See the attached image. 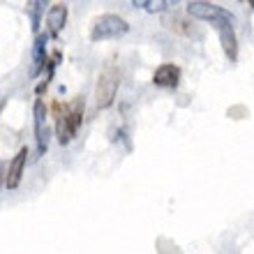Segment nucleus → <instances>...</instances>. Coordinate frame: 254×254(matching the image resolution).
<instances>
[{
    "label": "nucleus",
    "instance_id": "nucleus-12",
    "mask_svg": "<svg viewBox=\"0 0 254 254\" xmlns=\"http://www.w3.org/2000/svg\"><path fill=\"white\" fill-rule=\"evenodd\" d=\"M134 7H141V9H146V12L155 14V12H164L169 7H174V2H169V0H134L132 2Z\"/></svg>",
    "mask_w": 254,
    "mask_h": 254
},
{
    "label": "nucleus",
    "instance_id": "nucleus-11",
    "mask_svg": "<svg viewBox=\"0 0 254 254\" xmlns=\"http://www.w3.org/2000/svg\"><path fill=\"white\" fill-rule=\"evenodd\" d=\"M44 7H47V2H42V0H30L26 5V12H28V16H30V23H33L35 33L40 30V21H42V14H44Z\"/></svg>",
    "mask_w": 254,
    "mask_h": 254
},
{
    "label": "nucleus",
    "instance_id": "nucleus-6",
    "mask_svg": "<svg viewBox=\"0 0 254 254\" xmlns=\"http://www.w3.org/2000/svg\"><path fill=\"white\" fill-rule=\"evenodd\" d=\"M26 162H28V148H19V153L14 155L12 162H9V167H7V174H5V188L7 190H16L21 185Z\"/></svg>",
    "mask_w": 254,
    "mask_h": 254
},
{
    "label": "nucleus",
    "instance_id": "nucleus-2",
    "mask_svg": "<svg viewBox=\"0 0 254 254\" xmlns=\"http://www.w3.org/2000/svg\"><path fill=\"white\" fill-rule=\"evenodd\" d=\"M121 88V72L118 67L107 65L97 76V86H95V104L97 109H109L116 100V93Z\"/></svg>",
    "mask_w": 254,
    "mask_h": 254
},
{
    "label": "nucleus",
    "instance_id": "nucleus-7",
    "mask_svg": "<svg viewBox=\"0 0 254 254\" xmlns=\"http://www.w3.org/2000/svg\"><path fill=\"white\" fill-rule=\"evenodd\" d=\"M215 30H217V37H220V44H222V49H224L227 58L231 63H236V58H238V40H236L234 23H229V21L215 23Z\"/></svg>",
    "mask_w": 254,
    "mask_h": 254
},
{
    "label": "nucleus",
    "instance_id": "nucleus-3",
    "mask_svg": "<svg viewBox=\"0 0 254 254\" xmlns=\"http://www.w3.org/2000/svg\"><path fill=\"white\" fill-rule=\"evenodd\" d=\"M129 23L118 14H102L100 19L90 28V40L93 42H104V40H118L123 35H127Z\"/></svg>",
    "mask_w": 254,
    "mask_h": 254
},
{
    "label": "nucleus",
    "instance_id": "nucleus-4",
    "mask_svg": "<svg viewBox=\"0 0 254 254\" xmlns=\"http://www.w3.org/2000/svg\"><path fill=\"white\" fill-rule=\"evenodd\" d=\"M188 14L192 19H199V21H210V23H222V21H229V23H236L234 14L224 9V7L215 5V2H206V0H190L188 5Z\"/></svg>",
    "mask_w": 254,
    "mask_h": 254
},
{
    "label": "nucleus",
    "instance_id": "nucleus-8",
    "mask_svg": "<svg viewBox=\"0 0 254 254\" xmlns=\"http://www.w3.org/2000/svg\"><path fill=\"white\" fill-rule=\"evenodd\" d=\"M181 76H183V72L178 65H174V63H162L153 74V83L157 88H171V90H174V88H178V83H181Z\"/></svg>",
    "mask_w": 254,
    "mask_h": 254
},
{
    "label": "nucleus",
    "instance_id": "nucleus-10",
    "mask_svg": "<svg viewBox=\"0 0 254 254\" xmlns=\"http://www.w3.org/2000/svg\"><path fill=\"white\" fill-rule=\"evenodd\" d=\"M51 40L49 33H40L35 37V44H33V67H30V76H37V74L49 65V58H47V42Z\"/></svg>",
    "mask_w": 254,
    "mask_h": 254
},
{
    "label": "nucleus",
    "instance_id": "nucleus-1",
    "mask_svg": "<svg viewBox=\"0 0 254 254\" xmlns=\"http://www.w3.org/2000/svg\"><path fill=\"white\" fill-rule=\"evenodd\" d=\"M54 111H56V136H58V143L67 146L76 136L81 123H83V100L79 97L76 102L67 104V107H63L61 102H56Z\"/></svg>",
    "mask_w": 254,
    "mask_h": 254
},
{
    "label": "nucleus",
    "instance_id": "nucleus-9",
    "mask_svg": "<svg viewBox=\"0 0 254 254\" xmlns=\"http://www.w3.org/2000/svg\"><path fill=\"white\" fill-rule=\"evenodd\" d=\"M67 14L69 12H67L65 2H56V5H51V9L47 12V33L51 40L63 33V28H65V23H67Z\"/></svg>",
    "mask_w": 254,
    "mask_h": 254
},
{
    "label": "nucleus",
    "instance_id": "nucleus-13",
    "mask_svg": "<svg viewBox=\"0 0 254 254\" xmlns=\"http://www.w3.org/2000/svg\"><path fill=\"white\" fill-rule=\"evenodd\" d=\"M250 5H252V9H254V0H250Z\"/></svg>",
    "mask_w": 254,
    "mask_h": 254
},
{
    "label": "nucleus",
    "instance_id": "nucleus-5",
    "mask_svg": "<svg viewBox=\"0 0 254 254\" xmlns=\"http://www.w3.org/2000/svg\"><path fill=\"white\" fill-rule=\"evenodd\" d=\"M33 118H35V150L37 157L47 153L49 148V129H47V107L42 100H35L33 104Z\"/></svg>",
    "mask_w": 254,
    "mask_h": 254
}]
</instances>
